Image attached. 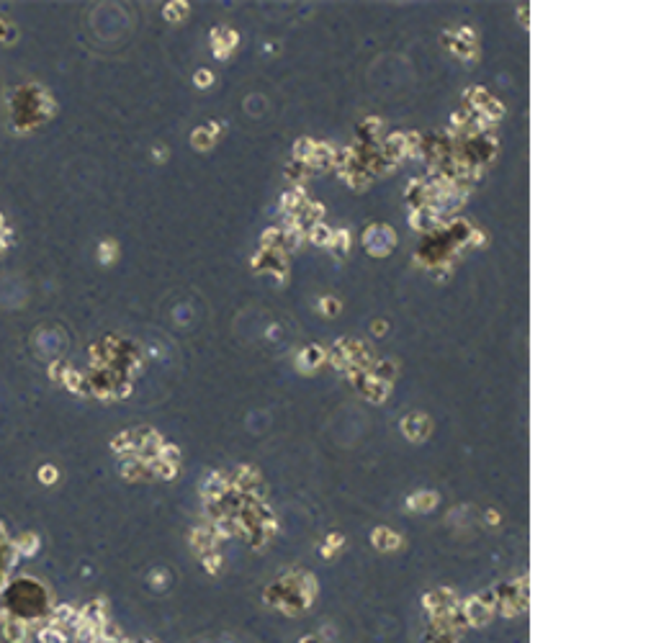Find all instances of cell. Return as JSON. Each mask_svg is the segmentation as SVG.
<instances>
[{"instance_id": "cell-1", "label": "cell", "mask_w": 656, "mask_h": 643, "mask_svg": "<svg viewBox=\"0 0 656 643\" xmlns=\"http://www.w3.org/2000/svg\"><path fill=\"white\" fill-rule=\"evenodd\" d=\"M461 612H464L466 625H487L492 612H494V607H492V602H487L481 597H474V599L461 605Z\"/></svg>"}, {"instance_id": "cell-2", "label": "cell", "mask_w": 656, "mask_h": 643, "mask_svg": "<svg viewBox=\"0 0 656 643\" xmlns=\"http://www.w3.org/2000/svg\"><path fill=\"white\" fill-rule=\"evenodd\" d=\"M3 635L8 643H26V622L18 617H8L3 622Z\"/></svg>"}, {"instance_id": "cell-3", "label": "cell", "mask_w": 656, "mask_h": 643, "mask_svg": "<svg viewBox=\"0 0 656 643\" xmlns=\"http://www.w3.org/2000/svg\"><path fill=\"white\" fill-rule=\"evenodd\" d=\"M39 640H42V643H65V640H67V635H65V630L47 625V628L39 633Z\"/></svg>"}, {"instance_id": "cell-4", "label": "cell", "mask_w": 656, "mask_h": 643, "mask_svg": "<svg viewBox=\"0 0 656 643\" xmlns=\"http://www.w3.org/2000/svg\"><path fill=\"white\" fill-rule=\"evenodd\" d=\"M425 643H456V638H453V633H448V630H437V628H435V633L425 635Z\"/></svg>"}, {"instance_id": "cell-5", "label": "cell", "mask_w": 656, "mask_h": 643, "mask_svg": "<svg viewBox=\"0 0 656 643\" xmlns=\"http://www.w3.org/2000/svg\"><path fill=\"white\" fill-rule=\"evenodd\" d=\"M36 545H39V543H36V538H34V535H26V538H21V540H18V548H21L24 553H34V551H36Z\"/></svg>"}, {"instance_id": "cell-6", "label": "cell", "mask_w": 656, "mask_h": 643, "mask_svg": "<svg viewBox=\"0 0 656 643\" xmlns=\"http://www.w3.org/2000/svg\"><path fill=\"white\" fill-rule=\"evenodd\" d=\"M42 481L52 484L54 481V469H42Z\"/></svg>"}]
</instances>
